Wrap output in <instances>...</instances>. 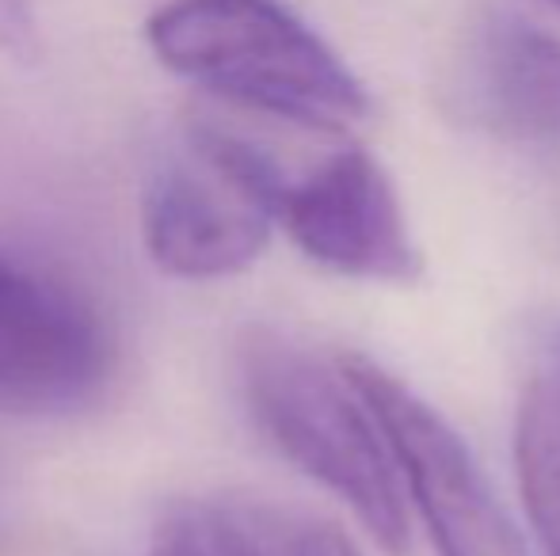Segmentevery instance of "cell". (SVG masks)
I'll return each mask as SVG.
<instances>
[{"mask_svg": "<svg viewBox=\"0 0 560 556\" xmlns=\"http://www.w3.org/2000/svg\"><path fill=\"white\" fill-rule=\"evenodd\" d=\"M515 469L541 553L560 556V366L546 355L518 401Z\"/></svg>", "mask_w": 560, "mask_h": 556, "instance_id": "8", "label": "cell"}, {"mask_svg": "<svg viewBox=\"0 0 560 556\" xmlns=\"http://www.w3.org/2000/svg\"><path fill=\"white\" fill-rule=\"evenodd\" d=\"M149 556H259L252 511L222 504H176L156 522Z\"/></svg>", "mask_w": 560, "mask_h": 556, "instance_id": "9", "label": "cell"}, {"mask_svg": "<svg viewBox=\"0 0 560 556\" xmlns=\"http://www.w3.org/2000/svg\"><path fill=\"white\" fill-rule=\"evenodd\" d=\"M282 187L287 171L264 149L199 122L145 184L141 237L149 260L187 282L252 268L279 225Z\"/></svg>", "mask_w": 560, "mask_h": 556, "instance_id": "3", "label": "cell"}, {"mask_svg": "<svg viewBox=\"0 0 560 556\" xmlns=\"http://www.w3.org/2000/svg\"><path fill=\"white\" fill-rule=\"evenodd\" d=\"M241 389L256 427L290 465L343 499L389 556L408 553L397 458L343 355L256 328L241 347Z\"/></svg>", "mask_w": 560, "mask_h": 556, "instance_id": "2", "label": "cell"}, {"mask_svg": "<svg viewBox=\"0 0 560 556\" xmlns=\"http://www.w3.org/2000/svg\"><path fill=\"white\" fill-rule=\"evenodd\" d=\"M541 355H546V358H553V363L560 366V324L549 328L546 343H541Z\"/></svg>", "mask_w": 560, "mask_h": 556, "instance_id": "12", "label": "cell"}, {"mask_svg": "<svg viewBox=\"0 0 560 556\" xmlns=\"http://www.w3.org/2000/svg\"><path fill=\"white\" fill-rule=\"evenodd\" d=\"M259 556H359L336 527L279 511H252Z\"/></svg>", "mask_w": 560, "mask_h": 556, "instance_id": "10", "label": "cell"}, {"mask_svg": "<svg viewBox=\"0 0 560 556\" xmlns=\"http://www.w3.org/2000/svg\"><path fill=\"white\" fill-rule=\"evenodd\" d=\"M279 225L313 263L343 279L408 286L423 275L397 187L359 145L336 149L298 179L287 176Z\"/></svg>", "mask_w": 560, "mask_h": 556, "instance_id": "6", "label": "cell"}, {"mask_svg": "<svg viewBox=\"0 0 560 556\" xmlns=\"http://www.w3.org/2000/svg\"><path fill=\"white\" fill-rule=\"evenodd\" d=\"M112 332L73 286L0 252V416L84 409L112 378Z\"/></svg>", "mask_w": 560, "mask_h": 556, "instance_id": "5", "label": "cell"}, {"mask_svg": "<svg viewBox=\"0 0 560 556\" xmlns=\"http://www.w3.org/2000/svg\"><path fill=\"white\" fill-rule=\"evenodd\" d=\"M480 107L515 141H560V38L523 20L495 23L480 50Z\"/></svg>", "mask_w": 560, "mask_h": 556, "instance_id": "7", "label": "cell"}, {"mask_svg": "<svg viewBox=\"0 0 560 556\" xmlns=\"http://www.w3.org/2000/svg\"><path fill=\"white\" fill-rule=\"evenodd\" d=\"M0 54L15 61L38 54V0H0Z\"/></svg>", "mask_w": 560, "mask_h": 556, "instance_id": "11", "label": "cell"}, {"mask_svg": "<svg viewBox=\"0 0 560 556\" xmlns=\"http://www.w3.org/2000/svg\"><path fill=\"white\" fill-rule=\"evenodd\" d=\"M553 4H557V8H560V0H553Z\"/></svg>", "mask_w": 560, "mask_h": 556, "instance_id": "13", "label": "cell"}, {"mask_svg": "<svg viewBox=\"0 0 560 556\" xmlns=\"http://www.w3.org/2000/svg\"><path fill=\"white\" fill-rule=\"evenodd\" d=\"M347 374L382 423L412 507L443 556H530L495 499L485 469L443 412L366 355H343Z\"/></svg>", "mask_w": 560, "mask_h": 556, "instance_id": "4", "label": "cell"}, {"mask_svg": "<svg viewBox=\"0 0 560 556\" xmlns=\"http://www.w3.org/2000/svg\"><path fill=\"white\" fill-rule=\"evenodd\" d=\"M145 43L168 73L279 122L343 134L370 115L359 76L279 0H168Z\"/></svg>", "mask_w": 560, "mask_h": 556, "instance_id": "1", "label": "cell"}]
</instances>
